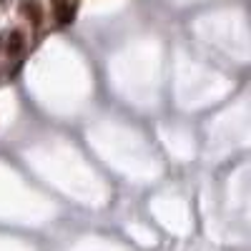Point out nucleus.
<instances>
[{
  "instance_id": "1",
  "label": "nucleus",
  "mask_w": 251,
  "mask_h": 251,
  "mask_svg": "<svg viewBox=\"0 0 251 251\" xmlns=\"http://www.w3.org/2000/svg\"><path fill=\"white\" fill-rule=\"evenodd\" d=\"M50 5H53V15L60 25L73 20V0H50Z\"/></svg>"
},
{
  "instance_id": "2",
  "label": "nucleus",
  "mask_w": 251,
  "mask_h": 251,
  "mask_svg": "<svg viewBox=\"0 0 251 251\" xmlns=\"http://www.w3.org/2000/svg\"><path fill=\"white\" fill-rule=\"evenodd\" d=\"M23 15H25L28 20H33L35 25L43 20V13H40V5L35 3V0H30V3H23Z\"/></svg>"
}]
</instances>
